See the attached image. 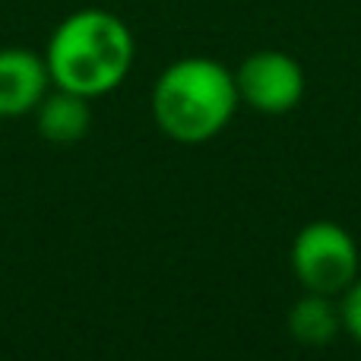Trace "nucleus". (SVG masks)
Here are the masks:
<instances>
[{"instance_id":"obj_7","label":"nucleus","mask_w":361,"mask_h":361,"mask_svg":"<svg viewBox=\"0 0 361 361\" xmlns=\"http://www.w3.org/2000/svg\"><path fill=\"white\" fill-rule=\"evenodd\" d=\"M343 326L339 317V305H333V295L305 292L288 311V333L295 343L320 349V345L333 343V336Z\"/></svg>"},{"instance_id":"obj_3","label":"nucleus","mask_w":361,"mask_h":361,"mask_svg":"<svg viewBox=\"0 0 361 361\" xmlns=\"http://www.w3.org/2000/svg\"><path fill=\"white\" fill-rule=\"evenodd\" d=\"M358 244L336 222H307L292 241V269L307 292L343 295L358 279Z\"/></svg>"},{"instance_id":"obj_4","label":"nucleus","mask_w":361,"mask_h":361,"mask_svg":"<svg viewBox=\"0 0 361 361\" xmlns=\"http://www.w3.org/2000/svg\"><path fill=\"white\" fill-rule=\"evenodd\" d=\"M238 95L263 114H286L305 99V70L286 51H257L235 70Z\"/></svg>"},{"instance_id":"obj_6","label":"nucleus","mask_w":361,"mask_h":361,"mask_svg":"<svg viewBox=\"0 0 361 361\" xmlns=\"http://www.w3.org/2000/svg\"><path fill=\"white\" fill-rule=\"evenodd\" d=\"M35 121H38V133L51 146H76L80 140H86L89 127H92L89 99L54 86V92H48L38 102Z\"/></svg>"},{"instance_id":"obj_2","label":"nucleus","mask_w":361,"mask_h":361,"mask_svg":"<svg viewBox=\"0 0 361 361\" xmlns=\"http://www.w3.org/2000/svg\"><path fill=\"white\" fill-rule=\"evenodd\" d=\"M238 102L235 73L225 63L212 57H180L152 86V118L175 143L200 146L231 124Z\"/></svg>"},{"instance_id":"obj_5","label":"nucleus","mask_w":361,"mask_h":361,"mask_svg":"<svg viewBox=\"0 0 361 361\" xmlns=\"http://www.w3.org/2000/svg\"><path fill=\"white\" fill-rule=\"evenodd\" d=\"M51 73L44 54L29 48H0V118H23L48 95Z\"/></svg>"},{"instance_id":"obj_8","label":"nucleus","mask_w":361,"mask_h":361,"mask_svg":"<svg viewBox=\"0 0 361 361\" xmlns=\"http://www.w3.org/2000/svg\"><path fill=\"white\" fill-rule=\"evenodd\" d=\"M339 317H343V326L349 330V336L361 343V279H355L343 292V301H339Z\"/></svg>"},{"instance_id":"obj_1","label":"nucleus","mask_w":361,"mask_h":361,"mask_svg":"<svg viewBox=\"0 0 361 361\" xmlns=\"http://www.w3.org/2000/svg\"><path fill=\"white\" fill-rule=\"evenodd\" d=\"M133 57L137 42L130 25L99 6L70 13L44 48L51 82L89 102L114 92L130 73Z\"/></svg>"}]
</instances>
